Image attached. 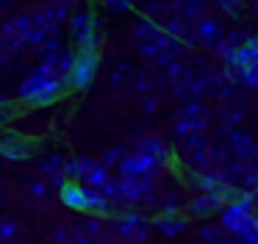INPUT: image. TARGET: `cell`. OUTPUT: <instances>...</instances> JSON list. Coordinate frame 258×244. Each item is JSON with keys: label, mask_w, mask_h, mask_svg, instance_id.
Listing matches in <instances>:
<instances>
[{"label": "cell", "mask_w": 258, "mask_h": 244, "mask_svg": "<svg viewBox=\"0 0 258 244\" xmlns=\"http://www.w3.org/2000/svg\"><path fill=\"white\" fill-rule=\"evenodd\" d=\"M64 89H70L67 78L58 72V67L53 64H39L34 72H28L23 83L17 89V97L28 105H50L64 94Z\"/></svg>", "instance_id": "obj_1"}, {"label": "cell", "mask_w": 258, "mask_h": 244, "mask_svg": "<svg viewBox=\"0 0 258 244\" xmlns=\"http://www.w3.org/2000/svg\"><path fill=\"white\" fill-rule=\"evenodd\" d=\"M150 230H153V219H147L142 211L125 208L119 214L108 216V241L142 244V241H147Z\"/></svg>", "instance_id": "obj_2"}, {"label": "cell", "mask_w": 258, "mask_h": 244, "mask_svg": "<svg viewBox=\"0 0 258 244\" xmlns=\"http://www.w3.org/2000/svg\"><path fill=\"white\" fill-rule=\"evenodd\" d=\"M134 42H136L139 55L156 61L158 55L167 50V44L172 42V36L164 31V22L161 20H153V17L145 14L142 20H136V25H134Z\"/></svg>", "instance_id": "obj_3"}, {"label": "cell", "mask_w": 258, "mask_h": 244, "mask_svg": "<svg viewBox=\"0 0 258 244\" xmlns=\"http://www.w3.org/2000/svg\"><path fill=\"white\" fill-rule=\"evenodd\" d=\"M208 128V105L203 100H183L172 122V131L178 139L189 136V133H206Z\"/></svg>", "instance_id": "obj_4"}, {"label": "cell", "mask_w": 258, "mask_h": 244, "mask_svg": "<svg viewBox=\"0 0 258 244\" xmlns=\"http://www.w3.org/2000/svg\"><path fill=\"white\" fill-rule=\"evenodd\" d=\"M97 70H100V53L92 47H78L75 50V64L73 72H70V89H86L92 86V81L97 78Z\"/></svg>", "instance_id": "obj_5"}, {"label": "cell", "mask_w": 258, "mask_h": 244, "mask_svg": "<svg viewBox=\"0 0 258 244\" xmlns=\"http://www.w3.org/2000/svg\"><path fill=\"white\" fill-rule=\"evenodd\" d=\"M70 33L78 47H100V20L92 11H75L70 14Z\"/></svg>", "instance_id": "obj_6"}, {"label": "cell", "mask_w": 258, "mask_h": 244, "mask_svg": "<svg viewBox=\"0 0 258 244\" xmlns=\"http://www.w3.org/2000/svg\"><path fill=\"white\" fill-rule=\"evenodd\" d=\"M31 25H34L31 14H20V17H12L9 22H3L0 25V47L17 53L25 44H31Z\"/></svg>", "instance_id": "obj_7"}, {"label": "cell", "mask_w": 258, "mask_h": 244, "mask_svg": "<svg viewBox=\"0 0 258 244\" xmlns=\"http://www.w3.org/2000/svg\"><path fill=\"white\" fill-rule=\"evenodd\" d=\"M222 136H225V144H228L233 158L244 161V164H255L258 161V139L250 131H244V128H230Z\"/></svg>", "instance_id": "obj_8"}, {"label": "cell", "mask_w": 258, "mask_h": 244, "mask_svg": "<svg viewBox=\"0 0 258 244\" xmlns=\"http://www.w3.org/2000/svg\"><path fill=\"white\" fill-rule=\"evenodd\" d=\"M117 172L125 175V177H147V180H153V177H156L158 172H164V169L156 164V161H150L147 155H142V153L134 150V153H125V158L119 161Z\"/></svg>", "instance_id": "obj_9"}, {"label": "cell", "mask_w": 258, "mask_h": 244, "mask_svg": "<svg viewBox=\"0 0 258 244\" xmlns=\"http://www.w3.org/2000/svg\"><path fill=\"white\" fill-rule=\"evenodd\" d=\"M225 203H228V197H225L222 192H197L195 197L186 203V211H189V216L208 219V216L219 214V211L225 208Z\"/></svg>", "instance_id": "obj_10"}, {"label": "cell", "mask_w": 258, "mask_h": 244, "mask_svg": "<svg viewBox=\"0 0 258 244\" xmlns=\"http://www.w3.org/2000/svg\"><path fill=\"white\" fill-rule=\"evenodd\" d=\"M217 116H219V125H222V133L230 131V128H241L247 116V105H244V97L239 92L228 100H219V108H217Z\"/></svg>", "instance_id": "obj_11"}, {"label": "cell", "mask_w": 258, "mask_h": 244, "mask_svg": "<svg viewBox=\"0 0 258 244\" xmlns=\"http://www.w3.org/2000/svg\"><path fill=\"white\" fill-rule=\"evenodd\" d=\"M195 39H197V44L214 50V47H217V44L225 39V25L217 20V17L203 14L200 20H195Z\"/></svg>", "instance_id": "obj_12"}, {"label": "cell", "mask_w": 258, "mask_h": 244, "mask_svg": "<svg viewBox=\"0 0 258 244\" xmlns=\"http://www.w3.org/2000/svg\"><path fill=\"white\" fill-rule=\"evenodd\" d=\"M34 153V144L20 133H0V155L9 161H25Z\"/></svg>", "instance_id": "obj_13"}, {"label": "cell", "mask_w": 258, "mask_h": 244, "mask_svg": "<svg viewBox=\"0 0 258 244\" xmlns=\"http://www.w3.org/2000/svg\"><path fill=\"white\" fill-rule=\"evenodd\" d=\"M134 150H136V153H142V155H147L150 161H156L161 169H167V166H169V158H172L167 142H164V139H158V136H142L139 142H136Z\"/></svg>", "instance_id": "obj_14"}, {"label": "cell", "mask_w": 258, "mask_h": 244, "mask_svg": "<svg viewBox=\"0 0 258 244\" xmlns=\"http://www.w3.org/2000/svg\"><path fill=\"white\" fill-rule=\"evenodd\" d=\"M164 31H167L172 39H178L180 44H186V47L197 44V39H195V22L186 20V17H180V14H169L167 20H164Z\"/></svg>", "instance_id": "obj_15"}, {"label": "cell", "mask_w": 258, "mask_h": 244, "mask_svg": "<svg viewBox=\"0 0 258 244\" xmlns=\"http://www.w3.org/2000/svg\"><path fill=\"white\" fill-rule=\"evenodd\" d=\"M186 227H189V222H186L183 214H158L156 219H153V230L161 233L164 238H178V236H183Z\"/></svg>", "instance_id": "obj_16"}, {"label": "cell", "mask_w": 258, "mask_h": 244, "mask_svg": "<svg viewBox=\"0 0 258 244\" xmlns=\"http://www.w3.org/2000/svg\"><path fill=\"white\" fill-rule=\"evenodd\" d=\"M58 197L67 208L73 211H81L86 214V183H78V180H67V186L58 189Z\"/></svg>", "instance_id": "obj_17"}, {"label": "cell", "mask_w": 258, "mask_h": 244, "mask_svg": "<svg viewBox=\"0 0 258 244\" xmlns=\"http://www.w3.org/2000/svg\"><path fill=\"white\" fill-rule=\"evenodd\" d=\"M250 64H258V36L244 39V42L236 47L230 70H241V67H250Z\"/></svg>", "instance_id": "obj_18"}, {"label": "cell", "mask_w": 258, "mask_h": 244, "mask_svg": "<svg viewBox=\"0 0 258 244\" xmlns=\"http://www.w3.org/2000/svg\"><path fill=\"white\" fill-rule=\"evenodd\" d=\"M172 14H180L195 22L203 14H208V0H172Z\"/></svg>", "instance_id": "obj_19"}, {"label": "cell", "mask_w": 258, "mask_h": 244, "mask_svg": "<svg viewBox=\"0 0 258 244\" xmlns=\"http://www.w3.org/2000/svg\"><path fill=\"white\" fill-rule=\"evenodd\" d=\"M39 55H42V64H53L58 67V61H61V55L67 53V47L61 44V39H58V33H53L50 39H45V42L39 44Z\"/></svg>", "instance_id": "obj_20"}, {"label": "cell", "mask_w": 258, "mask_h": 244, "mask_svg": "<svg viewBox=\"0 0 258 244\" xmlns=\"http://www.w3.org/2000/svg\"><path fill=\"white\" fill-rule=\"evenodd\" d=\"M200 241L203 244H239L233 233H228L222 225H211V222L200 225Z\"/></svg>", "instance_id": "obj_21"}, {"label": "cell", "mask_w": 258, "mask_h": 244, "mask_svg": "<svg viewBox=\"0 0 258 244\" xmlns=\"http://www.w3.org/2000/svg\"><path fill=\"white\" fill-rule=\"evenodd\" d=\"M108 177H111V166H106L103 161H92L89 169H86V175L81 177V183H86V186H97V189H103V186H106Z\"/></svg>", "instance_id": "obj_22"}, {"label": "cell", "mask_w": 258, "mask_h": 244, "mask_svg": "<svg viewBox=\"0 0 258 244\" xmlns=\"http://www.w3.org/2000/svg\"><path fill=\"white\" fill-rule=\"evenodd\" d=\"M64 166H67V158L64 155H58V153H50V155H45V158L39 161V172L50 180V177H56V175H67L64 172Z\"/></svg>", "instance_id": "obj_23"}, {"label": "cell", "mask_w": 258, "mask_h": 244, "mask_svg": "<svg viewBox=\"0 0 258 244\" xmlns=\"http://www.w3.org/2000/svg\"><path fill=\"white\" fill-rule=\"evenodd\" d=\"M203 150H211V139L206 133H189V136L180 139V153L191 155V153H203Z\"/></svg>", "instance_id": "obj_24"}, {"label": "cell", "mask_w": 258, "mask_h": 244, "mask_svg": "<svg viewBox=\"0 0 258 244\" xmlns=\"http://www.w3.org/2000/svg\"><path fill=\"white\" fill-rule=\"evenodd\" d=\"M236 72V83L244 89H258V64H250V67H241V70H233Z\"/></svg>", "instance_id": "obj_25"}, {"label": "cell", "mask_w": 258, "mask_h": 244, "mask_svg": "<svg viewBox=\"0 0 258 244\" xmlns=\"http://www.w3.org/2000/svg\"><path fill=\"white\" fill-rule=\"evenodd\" d=\"M180 211H183V197L178 192L161 194V208H158V214H180Z\"/></svg>", "instance_id": "obj_26"}, {"label": "cell", "mask_w": 258, "mask_h": 244, "mask_svg": "<svg viewBox=\"0 0 258 244\" xmlns=\"http://www.w3.org/2000/svg\"><path fill=\"white\" fill-rule=\"evenodd\" d=\"M214 6H217L225 17H233V20H236V17H241L247 0H214Z\"/></svg>", "instance_id": "obj_27"}, {"label": "cell", "mask_w": 258, "mask_h": 244, "mask_svg": "<svg viewBox=\"0 0 258 244\" xmlns=\"http://www.w3.org/2000/svg\"><path fill=\"white\" fill-rule=\"evenodd\" d=\"M236 241H239V244H258V214L252 216L250 225H247L244 230L236 236Z\"/></svg>", "instance_id": "obj_28"}, {"label": "cell", "mask_w": 258, "mask_h": 244, "mask_svg": "<svg viewBox=\"0 0 258 244\" xmlns=\"http://www.w3.org/2000/svg\"><path fill=\"white\" fill-rule=\"evenodd\" d=\"M131 75H134L131 64H128V61H119V64L114 67V72H111V83H114V86H122V83L131 81Z\"/></svg>", "instance_id": "obj_29"}, {"label": "cell", "mask_w": 258, "mask_h": 244, "mask_svg": "<svg viewBox=\"0 0 258 244\" xmlns=\"http://www.w3.org/2000/svg\"><path fill=\"white\" fill-rule=\"evenodd\" d=\"M103 6H106L111 14H125V11H134L136 0H103Z\"/></svg>", "instance_id": "obj_30"}, {"label": "cell", "mask_w": 258, "mask_h": 244, "mask_svg": "<svg viewBox=\"0 0 258 244\" xmlns=\"http://www.w3.org/2000/svg\"><path fill=\"white\" fill-rule=\"evenodd\" d=\"M12 238H17V225L12 219H0V244H9Z\"/></svg>", "instance_id": "obj_31"}, {"label": "cell", "mask_w": 258, "mask_h": 244, "mask_svg": "<svg viewBox=\"0 0 258 244\" xmlns=\"http://www.w3.org/2000/svg\"><path fill=\"white\" fill-rule=\"evenodd\" d=\"M125 158V147H111V150H106V153H103V164L106 166H119V161Z\"/></svg>", "instance_id": "obj_32"}, {"label": "cell", "mask_w": 258, "mask_h": 244, "mask_svg": "<svg viewBox=\"0 0 258 244\" xmlns=\"http://www.w3.org/2000/svg\"><path fill=\"white\" fill-rule=\"evenodd\" d=\"M47 192H50V183H47V180H39V177H36V180L28 183V194H31L34 200H42Z\"/></svg>", "instance_id": "obj_33"}, {"label": "cell", "mask_w": 258, "mask_h": 244, "mask_svg": "<svg viewBox=\"0 0 258 244\" xmlns=\"http://www.w3.org/2000/svg\"><path fill=\"white\" fill-rule=\"evenodd\" d=\"M14 114H17V108H14L9 100H0V125H6V122L14 119Z\"/></svg>", "instance_id": "obj_34"}, {"label": "cell", "mask_w": 258, "mask_h": 244, "mask_svg": "<svg viewBox=\"0 0 258 244\" xmlns=\"http://www.w3.org/2000/svg\"><path fill=\"white\" fill-rule=\"evenodd\" d=\"M142 108H145L147 114H156V108H158V94H156V92L142 94Z\"/></svg>", "instance_id": "obj_35"}, {"label": "cell", "mask_w": 258, "mask_h": 244, "mask_svg": "<svg viewBox=\"0 0 258 244\" xmlns=\"http://www.w3.org/2000/svg\"><path fill=\"white\" fill-rule=\"evenodd\" d=\"M75 244H100V241H95V238H89V236H84V233L78 230V238H75Z\"/></svg>", "instance_id": "obj_36"}, {"label": "cell", "mask_w": 258, "mask_h": 244, "mask_svg": "<svg viewBox=\"0 0 258 244\" xmlns=\"http://www.w3.org/2000/svg\"><path fill=\"white\" fill-rule=\"evenodd\" d=\"M50 3H56V6H61V9H67V11H70L75 3H78V0H50Z\"/></svg>", "instance_id": "obj_37"}, {"label": "cell", "mask_w": 258, "mask_h": 244, "mask_svg": "<svg viewBox=\"0 0 258 244\" xmlns=\"http://www.w3.org/2000/svg\"><path fill=\"white\" fill-rule=\"evenodd\" d=\"M250 194H252V203H255V211H258V186H255V189H252V192H250Z\"/></svg>", "instance_id": "obj_38"}, {"label": "cell", "mask_w": 258, "mask_h": 244, "mask_svg": "<svg viewBox=\"0 0 258 244\" xmlns=\"http://www.w3.org/2000/svg\"><path fill=\"white\" fill-rule=\"evenodd\" d=\"M250 3H252V9H255V11H258V0H250Z\"/></svg>", "instance_id": "obj_39"}, {"label": "cell", "mask_w": 258, "mask_h": 244, "mask_svg": "<svg viewBox=\"0 0 258 244\" xmlns=\"http://www.w3.org/2000/svg\"><path fill=\"white\" fill-rule=\"evenodd\" d=\"M255 114H258V100H255Z\"/></svg>", "instance_id": "obj_40"}, {"label": "cell", "mask_w": 258, "mask_h": 244, "mask_svg": "<svg viewBox=\"0 0 258 244\" xmlns=\"http://www.w3.org/2000/svg\"><path fill=\"white\" fill-rule=\"evenodd\" d=\"M0 194H3V186H0Z\"/></svg>", "instance_id": "obj_41"}, {"label": "cell", "mask_w": 258, "mask_h": 244, "mask_svg": "<svg viewBox=\"0 0 258 244\" xmlns=\"http://www.w3.org/2000/svg\"><path fill=\"white\" fill-rule=\"evenodd\" d=\"M0 100H3V97H0Z\"/></svg>", "instance_id": "obj_42"}]
</instances>
